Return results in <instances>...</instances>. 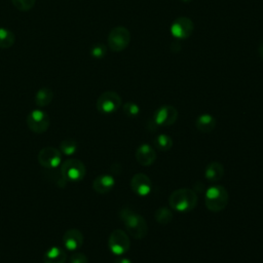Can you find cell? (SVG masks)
I'll return each instance as SVG.
<instances>
[{"label": "cell", "mask_w": 263, "mask_h": 263, "mask_svg": "<svg viewBox=\"0 0 263 263\" xmlns=\"http://www.w3.org/2000/svg\"><path fill=\"white\" fill-rule=\"evenodd\" d=\"M130 188L135 194L147 196L152 190V182L146 174L138 173L135 174L130 180Z\"/></svg>", "instance_id": "obj_12"}, {"label": "cell", "mask_w": 263, "mask_h": 263, "mask_svg": "<svg viewBox=\"0 0 263 263\" xmlns=\"http://www.w3.org/2000/svg\"><path fill=\"white\" fill-rule=\"evenodd\" d=\"M135 157L139 164L143 166H149L155 162L157 154L155 152V149L150 144L144 143L137 148L135 152Z\"/></svg>", "instance_id": "obj_13"}, {"label": "cell", "mask_w": 263, "mask_h": 263, "mask_svg": "<svg viewBox=\"0 0 263 263\" xmlns=\"http://www.w3.org/2000/svg\"><path fill=\"white\" fill-rule=\"evenodd\" d=\"M119 218L123 222L127 233L136 238L142 239L148 233V224L143 216L129 208H122L119 211Z\"/></svg>", "instance_id": "obj_1"}, {"label": "cell", "mask_w": 263, "mask_h": 263, "mask_svg": "<svg viewBox=\"0 0 263 263\" xmlns=\"http://www.w3.org/2000/svg\"><path fill=\"white\" fill-rule=\"evenodd\" d=\"M13 6L21 11H29L33 8L35 0H11Z\"/></svg>", "instance_id": "obj_26"}, {"label": "cell", "mask_w": 263, "mask_h": 263, "mask_svg": "<svg viewBox=\"0 0 263 263\" xmlns=\"http://www.w3.org/2000/svg\"><path fill=\"white\" fill-rule=\"evenodd\" d=\"M67 260L66 252L57 246L46 250L43 255V263H65Z\"/></svg>", "instance_id": "obj_18"}, {"label": "cell", "mask_w": 263, "mask_h": 263, "mask_svg": "<svg viewBox=\"0 0 263 263\" xmlns=\"http://www.w3.org/2000/svg\"><path fill=\"white\" fill-rule=\"evenodd\" d=\"M229 201L227 189L222 185H212L204 194V203L210 212L218 213L223 211Z\"/></svg>", "instance_id": "obj_3"}, {"label": "cell", "mask_w": 263, "mask_h": 263, "mask_svg": "<svg viewBox=\"0 0 263 263\" xmlns=\"http://www.w3.org/2000/svg\"><path fill=\"white\" fill-rule=\"evenodd\" d=\"M183 2H189V1H191V0H182Z\"/></svg>", "instance_id": "obj_30"}, {"label": "cell", "mask_w": 263, "mask_h": 263, "mask_svg": "<svg viewBox=\"0 0 263 263\" xmlns=\"http://www.w3.org/2000/svg\"><path fill=\"white\" fill-rule=\"evenodd\" d=\"M63 243L66 250L70 252H75L81 248L83 245V234L80 230L71 228L68 229L63 235Z\"/></svg>", "instance_id": "obj_14"}, {"label": "cell", "mask_w": 263, "mask_h": 263, "mask_svg": "<svg viewBox=\"0 0 263 263\" xmlns=\"http://www.w3.org/2000/svg\"><path fill=\"white\" fill-rule=\"evenodd\" d=\"M258 51H259V54L261 55V58L263 59V42L259 45V49H258Z\"/></svg>", "instance_id": "obj_29"}, {"label": "cell", "mask_w": 263, "mask_h": 263, "mask_svg": "<svg viewBox=\"0 0 263 263\" xmlns=\"http://www.w3.org/2000/svg\"><path fill=\"white\" fill-rule=\"evenodd\" d=\"M37 158L39 164L47 170H55L62 163L61 151L52 146L42 148L39 151Z\"/></svg>", "instance_id": "obj_10"}, {"label": "cell", "mask_w": 263, "mask_h": 263, "mask_svg": "<svg viewBox=\"0 0 263 263\" xmlns=\"http://www.w3.org/2000/svg\"><path fill=\"white\" fill-rule=\"evenodd\" d=\"M194 26L193 22L186 16L177 17L171 25V33L177 39H186L191 36Z\"/></svg>", "instance_id": "obj_11"}, {"label": "cell", "mask_w": 263, "mask_h": 263, "mask_svg": "<svg viewBox=\"0 0 263 263\" xmlns=\"http://www.w3.org/2000/svg\"><path fill=\"white\" fill-rule=\"evenodd\" d=\"M96 106L100 113L106 115L112 114L116 112L121 106V98L117 92L113 90H107L100 95Z\"/></svg>", "instance_id": "obj_7"}, {"label": "cell", "mask_w": 263, "mask_h": 263, "mask_svg": "<svg viewBox=\"0 0 263 263\" xmlns=\"http://www.w3.org/2000/svg\"><path fill=\"white\" fill-rule=\"evenodd\" d=\"M123 113L128 117H136L140 113V107L134 102H127L122 107Z\"/></svg>", "instance_id": "obj_25"}, {"label": "cell", "mask_w": 263, "mask_h": 263, "mask_svg": "<svg viewBox=\"0 0 263 263\" xmlns=\"http://www.w3.org/2000/svg\"><path fill=\"white\" fill-rule=\"evenodd\" d=\"M70 263H88V259L85 256V254L81 253V252H74L70 259H69Z\"/></svg>", "instance_id": "obj_27"}, {"label": "cell", "mask_w": 263, "mask_h": 263, "mask_svg": "<svg viewBox=\"0 0 263 263\" xmlns=\"http://www.w3.org/2000/svg\"><path fill=\"white\" fill-rule=\"evenodd\" d=\"M173 212L170 208L167 206H161L158 208L155 212H154V218L156 220L157 223L161 224V225H166L168 224L172 220H173Z\"/></svg>", "instance_id": "obj_21"}, {"label": "cell", "mask_w": 263, "mask_h": 263, "mask_svg": "<svg viewBox=\"0 0 263 263\" xmlns=\"http://www.w3.org/2000/svg\"><path fill=\"white\" fill-rule=\"evenodd\" d=\"M26 122L30 130L35 134H42L48 129L50 119L45 111L41 109H35L28 114Z\"/></svg>", "instance_id": "obj_9"}, {"label": "cell", "mask_w": 263, "mask_h": 263, "mask_svg": "<svg viewBox=\"0 0 263 263\" xmlns=\"http://www.w3.org/2000/svg\"><path fill=\"white\" fill-rule=\"evenodd\" d=\"M196 193L188 188H180L171 193L168 196V204L172 210L179 213H188L197 205Z\"/></svg>", "instance_id": "obj_2"}, {"label": "cell", "mask_w": 263, "mask_h": 263, "mask_svg": "<svg viewBox=\"0 0 263 263\" xmlns=\"http://www.w3.org/2000/svg\"><path fill=\"white\" fill-rule=\"evenodd\" d=\"M178 119V111L171 105H163L156 109L150 120L152 130H155L159 126L173 125Z\"/></svg>", "instance_id": "obj_5"}, {"label": "cell", "mask_w": 263, "mask_h": 263, "mask_svg": "<svg viewBox=\"0 0 263 263\" xmlns=\"http://www.w3.org/2000/svg\"><path fill=\"white\" fill-rule=\"evenodd\" d=\"M62 154L66 156H71L75 154L78 150V143L74 139H65L60 143V149Z\"/></svg>", "instance_id": "obj_23"}, {"label": "cell", "mask_w": 263, "mask_h": 263, "mask_svg": "<svg viewBox=\"0 0 263 263\" xmlns=\"http://www.w3.org/2000/svg\"><path fill=\"white\" fill-rule=\"evenodd\" d=\"M107 53V46L103 43H96L90 48V55L93 59H103Z\"/></svg>", "instance_id": "obj_24"}, {"label": "cell", "mask_w": 263, "mask_h": 263, "mask_svg": "<svg viewBox=\"0 0 263 263\" xmlns=\"http://www.w3.org/2000/svg\"><path fill=\"white\" fill-rule=\"evenodd\" d=\"M60 172L67 181L79 182L85 177L86 167L81 160L69 158L62 163Z\"/></svg>", "instance_id": "obj_4"}, {"label": "cell", "mask_w": 263, "mask_h": 263, "mask_svg": "<svg viewBox=\"0 0 263 263\" xmlns=\"http://www.w3.org/2000/svg\"><path fill=\"white\" fill-rule=\"evenodd\" d=\"M195 127L197 130L203 133V134H209L212 133L216 126H217V120L216 118L208 113L200 114L196 119H195Z\"/></svg>", "instance_id": "obj_17"}, {"label": "cell", "mask_w": 263, "mask_h": 263, "mask_svg": "<svg viewBox=\"0 0 263 263\" xmlns=\"http://www.w3.org/2000/svg\"><path fill=\"white\" fill-rule=\"evenodd\" d=\"M153 144L158 150H160L162 152H166L172 149L174 143H173V139L168 135L159 134L154 138Z\"/></svg>", "instance_id": "obj_20"}, {"label": "cell", "mask_w": 263, "mask_h": 263, "mask_svg": "<svg viewBox=\"0 0 263 263\" xmlns=\"http://www.w3.org/2000/svg\"><path fill=\"white\" fill-rule=\"evenodd\" d=\"M52 99H53L52 90L48 87H41L40 89H38V91L35 95V104L40 108L46 107L51 103Z\"/></svg>", "instance_id": "obj_19"}, {"label": "cell", "mask_w": 263, "mask_h": 263, "mask_svg": "<svg viewBox=\"0 0 263 263\" xmlns=\"http://www.w3.org/2000/svg\"><path fill=\"white\" fill-rule=\"evenodd\" d=\"M130 42L129 31L122 26L113 28L108 35V46L112 51L118 52L124 50Z\"/></svg>", "instance_id": "obj_6"}, {"label": "cell", "mask_w": 263, "mask_h": 263, "mask_svg": "<svg viewBox=\"0 0 263 263\" xmlns=\"http://www.w3.org/2000/svg\"><path fill=\"white\" fill-rule=\"evenodd\" d=\"M114 263H133V261L129 258L126 257H118L114 260Z\"/></svg>", "instance_id": "obj_28"}, {"label": "cell", "mask_w": 263, "mask_h": 263, "mask_svg": "<svg viewBox=\"0 0 263 263\" xmlns=\"http://www.w3.org/2000/svg\"><path fill=\"white\" fill-rule=\"evenodd\" d=\"M224 166L219 161H211L204 168V177L211 183H216L220 181L224 176Z\"/></svg>", "instance_id": "obj_16"}, {"label": "cell", "mask_w": 263, "mask_h": 263, "mask_svg": "<svg viewBox=\"0 0 263 263\" xmlns=\"http://www.w3.org/2000/svg\"><path fill=\"white\" fill-rule=\"evenodd\" d=\"M15 41V35L13 34L12 31H10L9 29L0 28V48L5 49V48H9L13 45Z\"/></svg>", "instance_id": "obj_22"}, {"label": "cell", "mask_w": 263, "mask_h": 263, "mask_svg": "<svg viewBox=\"0 0 263 263\" xmlns=\"http://www.w3.org/2000/svg\"><path fill=\"white\" fill-rule=\"evenodd\" d=\"M115 185V179L113 176L108 174L99 175L92 182L93 190L99 194H106L113 189Z\"/></svg>", "instance_id": "obj_15"}, {"label": "cell", "mask_w": 263, "mask_h": 263, "mask_svg": "<svg viewBox=\"0 0 263 263\" xmlns=\"http://www.w3.org/2000/svg\"><path fill=\"white\" fill-rule=\"evenodd\" d=\"M130 247L127 233L121 229L113 230L108 238V248L110 252L116 256L124 255Z\"/></svg>", "instance_id": "obj_8"}]
</instances>
